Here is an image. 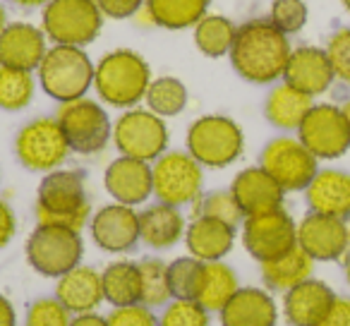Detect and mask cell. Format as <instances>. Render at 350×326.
<instances>
[{
    "label": "cell",
    "instance_id": "cell-16",
    "mask_svg": "<svg viewBox=\"0 0 350 326\" xmlns=\"http://www.w3.org/2000/svg\"><path fill=\"white\" fill-rule=\"evenodd\" d=\"M297 245L310 254L314 262H334L350 247L348 226L343 219L324 214H307L297 223Z\"/></svg>",
    "mask_w": 350,
    "mask_h": 326
},
{
    "label": "cell",
    "instance_id": "cell-23",
    "mask_svg": "<svg viewBox=\"0 0 350 326\" xmlns=\"http://www.w3.org/2000/svg\"><path fill=\"white\" fill-rule=\"evenodd\" d=\"M185 216L178 206L156 204L139 211V243H144L151 249H168L185 240Z\"/></svg>",
    "mask_w": 350,
    "mask_h": 326
},
{
    "label": "cell",
    "instance_id": "cell-4",
    "mask_svg": "<svg viewBox=\"0 0 350 326\" xmlns=\"http://www.w3.org/2000/svg\"><path fill=\"white\" fill-rule=\"evenodd\" d=\"M36 77L46 96L58 103H68L84 98L94 87V63L79 46L53 44L46 51Z\"/></svg>",
    "mask_w": 350,
    "mask_h": 326
},
{
    "label": "cell",
    "instance_id": "cell-28",
    "mask_svg": "<svg viewBox=\"0 0 350 326\" xmlns=\"http://www.w3.org/2000/svg\"><path fill=\"white\" fill-rule=\"evenodd\" d=\"M259 269H262V281L267 283V288L288 293L291 288L300 286L302 281L312 278L314 259L300 245H295L291 252L281 254L276 259H269V262H262Z\"/></svg>",
    "mask_w": 350,
    "mask_h": 326
},
{
    "label": "cell",
    "instance_id": "cell-48",
    "mask_svg": "<svg viewBox=\"0 0 350 326\" xmlns=\"http://www.w3.org/2000/svg\"><path fill=\"white\" fill-rule=\"evenodd\" d=\"M17 8H46L51 0H10Z\"/></svg>",
    "mask_w": 350,
    "mask_h": 326
},
{
    "label": "cell",
    "instance_id": "cell-30",
    "mask_svg": "<svg viewBox=\"0 0 350 326\" xmlns=\"http://www.w3.org/2000/svg\"><path fill=\"white\" fill-rule=\"evenodd\" d=\"M103 300L111 302V307H127L142 302V276L139 264L130 259H118L108 264L101 271Z\"/></svg>",
    "mask_w": 350,
    "mask_h": 326
},
{
    "label": "cell",
    "instance_id": "cell-37",
    "mask_svg": "<svg viewBox=\"0 0 350 326\" xmlns=\"http://www.w3.org/2000/svg\"><path fill=\"white\" fill-rule=\"evenodd\" d=\"M195 216H206V219H216L224 221V223L233 226H243L245 214L240 209V204L235 202L233 192L230 190H211L206 195L200 197V202L195 204Z\"/></svg>",
    "mask_w": 350,
    "mask_h": 326
},
{
    "label": "cell",
    "instance_id": "cell-46",
    "mask_svg": "<svg viewBox=\"0 0 350 326\" xmlns=\"http://www.w3.org/2000/svg\"><path fill=\"white\" fill-rule=\"evenodd\" d=\"M0 326H17V312L5 295H0Z\"/></svg>",
    "mask_w": 350,
    "mask_h": 326
},
{
    "label": "cell",
    "instance_id": "cell-45",
    "mask_svg": "<svg viewBox=\"0 0 350 326\" xmlns=\"http://www.w3.org/2000/svg\"><path fill=\"white\" fill-rule=\"evenodd\" d=\"M319 326H350V300L348 297H336L329 314L324 316Z\"/></svg>",
    "mask_w": 350,
    "mask_h": 326
},
{
    "label": "cell",
    "instance_id": "cell-35",
    "mask_svg": "<svg viewBox=\"0 0 350 326\" xmlns=\"http://www.w3.org/2000/svg\"><path fill=\"white\" fill-rule=\"evenodd\" d=\"M202 278H204V262L192 254L178 257L168 264V286L173 300H197Z\"/></svg>",
    "mask_w": 350,
    "mask_h": 326
},
{
    "label": "cell",
    "instance_id": "cell-7",
    "mask_svg": "<svg viewBox=\"0 0 350 326\" xmlns=\"http://www.w3.org/2000/svg\"><path fill=\"white\" fill-rule=\"evenodd\" d=\"M154 197L170 206H195L204 195V168L190 151H165L151 163Z\"/></svg>",
    "mask_w": 350,
    "mask_h": 326
},
{
    "label": "cell",
    "instance_id": "cell-31",
    "mask_svg": "<svg viewBox=\"0 0 350 326\" xmlns=\"http://www.w3.org/2000/svg\"><path fill=\"white\" fill-rule=\"evenodd\" d=\"M240 290L238 273L228 267L226 262H204V278L200 288V302L204 310L221 312L228 300Z\"/></svg>",
    "mask_w": 350,
    "mask_h": 326
},
{
    "label": "cell",
    "instance_id": "cell-29",
    "mask_svg": "<svg viewBox=\"0 0 350 326\" xmlns=\"http://www.w3.org/2000/svg\"><path fill=\"white\" fill-rule=\"evenodd\" d=\"M211 0H144L146 17L161 29L180 31L195 27L209 12Z\"/></svg>",
    "mask_w": 350,
    "mask_h": 326
},
{
    "label": "cell",
    "instance_id": "cell-51",
    "mask_svg": "<svg viewBox=\"0 0 350 326\" xmlns=\"http://www.w3.org/2000/svg\"><path fill=\"white\" fill-rule=\"evenodd\" d=\"M343 267H345V278H348V283H350V254L345 257V264H343Z\"/></svg>",
    "mask_w": 350,
    "mask_h": 326
},
{
    "label": "cell",
    "instance_id": "cell-42",
    "mask_svg": "<svg viewBox=\"0 0 350 326\" xmlns=\"http://www.w3.org/2000/svg\"><path fill=\"white\" fill-rule=\"evenodd\" d=\"M106 321L108 326H159V316L154 314V310L142 305V302L127 307H113Z\"/></svg>",
    "mask_w": 350,
    "mask_h": 326
},
{
    "label": "cell",
    "instance_id": "cell-8",
    "mask_svg": "<svg viewBox=\"0 0 350 326\" xmlns=\"http://www.w3.org/2000/svg\"><path fill=\"white\" fill-rule=\"evenodd\" d=\"M103 12L96 0H51L41 15V29L60 46H89L103 29Z\"/></svg>",
    "mask_w": 350,
    "mask_h": 326
},
{
    "label": "cell",
    "instance_id": "cell-15",
    "mask_svg": "<svg viewBox=\"0 0 350 326\" xmlns=\"http://www.w3.org/2000/svg\"><path fill=\"white\" fill-rule=\"evenodd\" d=\"M89 233L98 249L111 254H125L139 243V211L111 202L101 206L89 221Z\"/></svg>",
    "mask_w": 350,
    "mask_h": 326
},
{
    "label": "cell",
    "instance_id": "cell-53",
    "mask_svg": "<svg viewBox=\"0 0 350 326\" xmlns=\"http://www.w3.org/2000/svg\"><path fill=\"white\" fill-rule=\"evenodd\" d=\"M348 238H350V226H348Z\"/></svg>",
    "mask_w": 350,
    "mask_h": 326
},
{
    "label": "cell",
    "instance_id": "cell-22",
    "mask_svg": "<svg viewBox=\"0 0 350 326\" xmlns=\"http://www.w3.org/2000/svg\"><path fill=\"white\" fill-rule=\"evenodd\" d=\"M55 297L68 307L72 314H87L96 312L103 302V283L96 269L79 264L70 269L60 278H55Z\"/></svg>",
    "mask_w": 350,
    "mask_h": 326
},
{
    "label": "cell",
    "instance_id": "cell-20",
    "mask_svg": "<svg viewBox=\"0 0 350 326\" xmlns=\"http://www.w3.org/2000/svg\"><path fill=\"white\" fill-rule=\"evenodd\" d=\"M336 74L329 63V55L324 49L317 46H300L291 53L283 72V82L305 92L307 96H319L334 84Z\"/></svg>",
    "mask_w": 350,
    "mask_h": 326
},
{
    "label": "cell",
    "instance_id": "cell-34",
    "mask_svg": "<svg viewBox=\"0 0 350 326\" xmlns=\"http://www.w3.org/2000/svg\"><path fill=\"white\" fill-rule=\"evenodd\" d=\"M36 79L34 72L0 65V111L17 113L27 108L34 98Z\"/></svg>",
    "mask_w": 350,
    "mask_h": 326
},
{
    "label": "cell",
    "instance_id": "cell-36",
    "mask_svg": "<svg viewBox=\"0 0 350 326\" xmlns=\"http://www.w3.org/2000/svg\"><path fill=\"white\" fill-rule=\"evenodd\" d=\"M139 264V276H142V305L151 307H161L163 310L173 295H170V286H168V262L159 257H146Z\"/></svg>",
    "mask_w": 350,
    "mask_h": 326
},
{
    "label": "cell",
    "instance_id": "cell-6",
    "mask_svg": "<svg viewBox=\"0 0 350 326\" xmlns=\"http://www.w3.org/2000/svg\"><path fill=\"white\" fill-rule=\"evenodd\" d=\"M27 264L46 278H60L79 267L84 257V240L79 230L63 226L36 223L25 245Z\"/></svg>",
    "mask_w": 350,
    "mask_h": 326
},
{
    "label": "cell",
    "instance_id": "cell-3",
    "mask_svg": "<svg viewBox=\"0 0 350 326\" xmlns=\"http://www.w3.org/2000/svg\"><path fill=\"white\" fill-rule=\"evenodd\" d=\"M151 68L132 49H116L108 51L94 65V92L106 106L135 108L139 101H144V94L151 84Z\"/></svg>",
    "mask_w": 350,
    "mask_h": 326
},
{
    "label": "cell",
    "instance_id": "cell-13",
    "mask_svg": "<svg viewBox=\"0 0 350 326\" xmlns=\"http://www.w3.org/2000/svg\"><path fill=\"white\" fill-rule=\"evenodd\" d=\"M240 238L250 257L259 264L291 252L297 245V226L286 209H273L267 214L247 216L240 226Z\"/></svg>",
    "mask_w": 350,
    "mask_h": 326
},
{
    "label": "cell",
    "instance_id": "cell-39",
    "mask_svg": "<svg viewBox=\"0 0 350 326\" xmlns=\"http://www.w3.org/2000/svg\"><path fill=\"white\" fill-rule=\"evenodd\" d=\"M72 312L58 297H39L29 305L25 316V326H70Z\"/></svg>",
    "mask_w": 350,
    "mask_h": 326
},
{
    "label": "cell",
    "instance_id": "cell-33",
    "mask_svg": "<svg viewBox=\"0 0 350 326\" xmlns=\"http://www.w3.org/2000/svg\"><path fill=\"white\" fill-rule=\"evenodd\" d=\"M187 87L178 77H156L151 79L149 89L144 94V103L151 113H156L159 118H175L180 116L187 108Z\"/></svg>",
    "mask_w": 350,
    "mask_h": 326
},
{
    "label": "cell",
    "instance_id": "cell-1",
    "mask_svg": "<svg viewBox=\"0 0 350 326\" xmlns=\"http://www.w3.org/2000/svg\"><path fill=\"white\" fill-rule=\"evenodd\" d=\"M293 49L288 36L269 20H250L238 27L228 58L238 77L250 84H271L283 77Z\"/></svg>",
    "mask_w": 350,
    "mask_h": 326
},
{
    "label": "cell",
    "instance_id": "cell-44",
    "mask_svg": "<svg viewBox=\"0 0 350 326\" xmlns=\"http://www.w3.org/2000/svg\"><path fill=\"white\" fill-rule=\"evenodd\" d=\"M17 233V219H15V211L10 209L8 202L0 200V249L8 247L12 243Z\"/></svg>",
    "mask_w": 350,
    "mask_h": 326
},
{
    "label": "cell",
    "instance_id": "cell-47",
    "mask_svg": "<svg viewBox=\"0 0 350 326\" xmlns=\"http://www.w3.org/2000/svg\"><path fill=\"white\" fill-rule=\"evenodd\" d=\"M70 326H108L106 316L96 314V312H87V314H75Z\"/></svg>",
    "mask_w": 350,
    "mask_h": 326
},
{
    "label": "cell",
    "instance_id": "cell-11",
    "mask_svg": "<svg viewBox=\"0 0 350 326\" xmlns=\"http://www.w3.org/2000/svg\"><path fill=\"white\" fill-rule=\"evenodd\" d=\"M17 161L31 173H51L63 166L72 154L58 118H36L15 137Z\"/></svg>",
    "mask_w": 350,
    "mask_h": 326
},
{
    "label": "cell",
    "instance_id": "cell-27",
    "mask_svg": "<svg viewBox=\"0 0 350 326\" xmlns=\"http://www.w3.org/2000/svg\"><path fill=\"white\" fill-rule=\"evenodd\" d=\"M312 96L305 92L281 82L269 92L267 103H264V116L278 130H300L302 120L312 111Z\"/></svg>",
    "mask_w": 350,
    "mask_h": 326
},
{
    "label": "cell",
    "instance_id": "cell-12",
    "mask_svg": "<svg viewBox=\"0 0 350 326\" xmlns=\"http://www.w3.org/2000/svg\"><path fill=\"white\" fill-rule=\"evenodd\" d=\"M259 166L283 187V192L307 190L319 173V159L295 137H276L262 149Z\"/></svg>",
    "mask_w": 350,
    "mask_h": 326
},
{
    "label": "cell",
    "instance_id": "cell-43",
    "mask_svg": "<svg viewBox=\"0 0 350 326\" xmlns=\"http://www.w3.org/2000/svg\"><path fill=\"white\" fill-rule=\"evenodd\" d=\"M103 17L111 20H130L144 8V0H96Z\"/></svg>",
    "mask_w": 350,
    "mask_h": 326
},
{
    "label": "cell",
    "instance_id": "cell-5",
    "mask_svg": "<svg viewBox=\"0 0 350 326\" xmlns=\"http://www.w3.org/2000/svg\"><path fill=\"white\" fill-rule=\"evenodd\" d=\"M185 146L190 156L200 161L202 168L219 171V168H228L243 156L245 135L233 118L211 113L192 122L185 137Z\"/></svg>",
    "mask_w": 350,
    "mask_h": 326
},
{
    "label": "cell",
    "instance_id": "cell-18",
    "mask_svg": "<svg viewBox=\"0 0 350 326\" xmlns=\"http://www.w3.org/2000/svg\"><path fill=\"white\" fill-rule=\"evenodd\" d=\"M49 51V36L29 22H10L0 34V65L17 70H39Z\"/></svg>",
    "mask_w": 350,
    "mask_h": 326
},
{
    "label": "cell",
    "instance_id": "cell-24",
    "mask_svg": "<svg viewBox=\"0 0 350 326\" xmlns=\"http://www.w3.org/2000/svg\"><path fill=\"white\" fill-rule=\"evenodd\" d=\"M235 230L238 228L224 221L195 216L185 230L187 252L202 262H224V257L230 254L235 245Z\"/></svg>",
    "mask_w": 350,
    "mask_h": 326
},
{
    "label": "cell",
    "instance_id": "cell-25",
    "mask_svg": "<svg viewBox=\"0 0 350 326\" xmlns=\"http://www.w3.org/2000/svg\"><path fill=\"white\" fill-rule=\"evenodd\" d=\"M221 326H276L278 310L262 288H240L219 312Z\"/></svg>",
    "mask_w": 350,
    "mask_h": 326
},
{
    "label": "cell",
    "instance_id": "cell-9",
    "mask_svg": "<svg viewBox=\"0 0 350 326\" xmlns=\"http://www.w3.org/2000/svg\"><path fill=\"white\" fill-rule=\"evenodd\" d=\"M60 127H63L68 144L75 154L94 156L101 154L113 139V122L106 108L94 98H75V101L60 103L58 113Z\"/></svg>",
    "mask_w": 350,
    "mask_h": 326
},
{
    "label": "cell",
    "instance_id": "cell-50",
    "mask_svg": "<svg viewBox=\"0 0 350 326\" xmlns=\"http://www.w3.org/2000/svg\"><path fill=\"white\" fill-rule=\"evenodd\" d=\"M340 111H343V118H345V122H348V130H350V98L340 106Z\"/></svg>",
    "mask_w": 350,
    "mask_h": 326
},
{
    "label": "cell",
    "instance_id": "cell-17",
    "mask_svg": "<svg viewBox=\"0 0 350 326\" xmlns=\"http://www.w3.org/2000/svg\"><path fill=\"white\" fill-rule=\"evenodd\" d=\"M103 187L113 202L125 206H139L154 195V178L151 163L137 161L130 156H118L111 161L103 173Z\"/></svg>",
    "mask_w": 350,
    "mask_h": 326
},
{
    "label": "cell",
    "instance_id": "cell-41",
    "mask_svg": "<svg viewBox=\"0 0 350 326\" xmlns=\"http://www.w3.org/2000/svg\"><path fill=\"white\" fill-rule=\"evenodd\" d=\"M326 55H329V63L334 68L336 79L350 84V27L338 29L326 44Z\"/></svg>",
    "mask_w": 350,
    "mask_h": 326
},
{
    "label": "cell",
    "instance_id": "cell-38",
    "mask_svg": "<svg viewBox=\"0 0 350 326\" xmlns=\"http://www.w3.org/2000/svg\"><path fill=\"white\" fill-rule=\"evenodd\" d=\"M159 326H211V312L197 300H170L161 312Z\"/></svg>",
    "mask_w": 350,
    "mask_h": 326
},
{
    "label": "cell",
    "instance_id": "cell-19",
    "mask_svg": "<svg viewBox=\"0 0 350 326\" xmlns=\"http://www.w3.org/2000/svg\"><path fill=\"white\" fill-rule=\"evenodd\" d=\"M233 192L235 202L243 209L245 219L247 216H257V214H267V211L281 209L283 206V187L264 171L262 166H252L240 171L238 176L233 178L228 187Z\"/></svg>",
    "mask_w": 350,
    "mask_h": 326
},
{
    "label": "cell",
    "instance_id": "cell-21",
    "mask_svg": "<svg viewBox=\"0 0 350 326\" xmlns=\"http://www.w3.org/2000/svg\"><path fill=\"white\" fill-rule=\"evenodd\" d=\"M336 295L324 281L307 278L283 297V314L291 326H319L329 314Z\"/></svg>",
    "mask_w": 350,
    "mask_h": 326
},
{
    "label": "cell",
    "instance_id": "cell-26",
    "mask_svg": "<svg viewBox=\"0 0 350 326\" xmlns=\"http://www.w3.org/2000/svg\"><path fill=\"white\" fill-rule=\"evenodd\" d=\"M307 204L314 214L348 219L350 216V176L343 171H319L305 190Z\"/></svg>",
    "mask_w": 350,
    "mask_h": 326
},
{
    "label": "cell",
    "instance_id": "cell-52",
    "mask_svg": "<svg viewBox=\"0 0 350 326\" xmlns=\"http://www.w3.org/2000/svg\"><path fill=\"white\" fill-rule=\"evenodd\" d=\"M340 3H343V8H345V10L350 12V0H340Z\"/></svg>",
    "mask_w": 350,
    "mask_h": 326
},
{
    "label": "cell",
    "instance_id": "cell-49",
    "mask_svg": "<svg viewBox=\"0 0 350 326\" xmlns=\"http://www.w3.org/2000/svg\"><path fill=\"white\" fill-rule=\"evenodd\" d=\"M8 25H10V22H8V12H5V8H3V3H0V34L5 31Z\"/></svg>",
    "mask_w": 350,
    "mask_h": 326
},
{
    "label": "cell",
    "instance_id": "cell-32",
    "mask_svg": "<svg viewBox=\"0 0 350 326\" xmlns=\"http://www.w3.org/2000/svg\"><path fill=\"white\" fill-rule=\"evenodd\" d=\"M238 27L233 20L224 15H211L206 12L195 27H192V36H195V46L200 49L202 55L206 58H224L233 49Z\"/></svg>",
    "mask_w": 350,
    "mask_h": 326
},
{
    "label": "cell",
    "instance_id": "cell-10",
    "mask_svg": "<svg viewBox=\"0 0 350 326\" xmlns=\"http://www.w3.org/2000/svg\"><path fill=\"white\" fill-rule=\"evenodd\" d=\"M113 144L120 156L154 163L168 151V127L149 108H127L113 122Z\"/></svg>",
    "mask_w": 350,
    "mask_h": 326
},
{
    "label": "cell",
    "instance_id": "cell-2",
    "mask_svg": "<svg viewBox=\"0 0 350 326\" xmlns=\"http://www.w3.org/2000/svg\"><path fill=\"white\" fill-rule=\"evenodd\" d=\"M89 221H92V200L84 173L68 168L46 173L36 192V223L63 226L82 233Z\"/></svg>",
    "mask_w": 350,
    "mask_h": 326
},
{
    "label": "cell",
    "instance_id": "cell-14",
    "mask_svg": "<svg viewBox=\"0 0 350 326\" xmlns=\"http://www.w3.org/2000/svg\"><path fill=\"white\" fill-rule=\"evenodd\" d=\"M297 139L317 156V159H338L350 149V130L343 111L331 103L312 106L307 118L297 130Z\"/></svg>",
    "mask_w": 350,
    "mask_h": 326
},
{
    "label": "cell",
    "instance_id": "cell-40",
    "mask_svg": "<svg viewBox=\"0 0 350 326\" xmlns=\"http://www.w3.org/2000/svg\"><path fill=\"white\" fill-rule=\"evenodd\" d=\"M269 22L283 34H297L307 25V5L305 0H273Z\"/></svg>",
    "mask_w": 350,
    "mask_h": 326
}]
</instances>
